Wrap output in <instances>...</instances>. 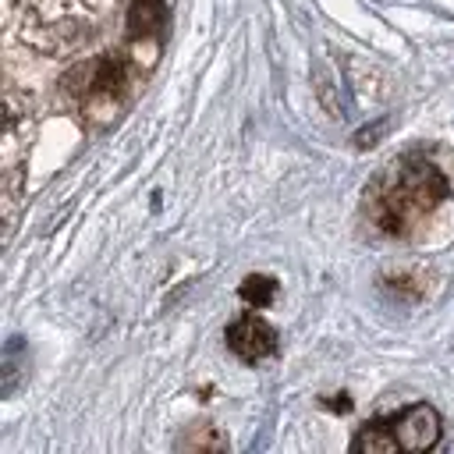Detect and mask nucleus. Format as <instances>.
I'll return each mask as SVG.
<instances>
[{
	"mask_svg": "<svg viewBox=\"0 0 454 454\" xmlns=\"http://www.w3.org/2000/svg\"><path fill=\"white\" fill-rule=\"evenodd\" d=\"M447 195L450 181L443 177V170H436L422 153H408L372 181V188L365 192V213L383 234L404 238Z\"/></svg>",
	"mask_w": 454,
	"mask_h": 454,
	"instance_id": "nucleus-1",
	"label": "nucleus"
},
{
	"mask_svg": "<svg viewBox=\"0 0 454 454\" xmlns=\"http://www.w3.org/2000/svg\"><path fill=\"white\" fill-rule=\"evenodd\" d=\"M390 433L401 450H429L440 443V415L433 404H408L390 419Z\"/></svg>",
	"mask_w": 454,
	"mask_h": 454,
	"instance_id": "nucleus-2",
	"label": "nucleus"
},
{
	"mask_svg": "<svg viewBox=\"0 0 454 454\" xmlns=\"http://www.w3.org/2000/svg\"><path fill=\"white\" fill-rule=\"evenodd\" d=\"M223 337H227V348H231L238 358H245V362H259V358H266V355L277 351V330H273L262 316H255V312L238 316V319L227 326Z\"/></svg>",
	"mask_w": 454,
	"mask_h": 454,
	"instance_id": "nucleus-3",
	"label": "nucleus"
},
{
	"mask_svg": "<svg viewBox=\"0 0 454 454\" xmlns=\"http://www.w3.org/2000/svg\"><path fill=\"white\" fill-rule=\"evenodd\" d=\"M167 32V4L163 0H131L128 7V35L131 43H160Z\"/></svg>",
	"mask_w": 454,
	"mask_h": 454,
	"instance_id": "nucleus-4",
	"label": "nucleus"
},
{
	"mask_svg": "<svg viewBox=\"0 0 454 454\" xmlns=\"http://www.w3.org/2000/svg\"><path fill=\"white\" fill-rule=\"evenodd\" d=\"M128 85V67L121 57H103L89 67V78H85V96L89 99H114L121 89Z\"/></svg>",
	"mask_w": 454,
	"mask_h": 454,
	"instance_id": "nucleus-5",
	"label": "nucleus"
},
{
	"mask_svg": "<svg viewBox=\"0 0 454 454\" xmlns=\"http://www.w3.org/2000/svg\"><path fill=\"white\" fill-rule=\"evenodd\" d=\"M351 450H358V454H387V450H397V440H394V433H390V419H380V422H369V426H362L358 433H355V440H351Z\"/></svg>",
	"mask_w": 454,
	"mask_h": 454,
	"instance_id": "nucleus-6",
	"label": "nucleus"
},
{
	"mask_svg": "<svg viewBox=\"0 0 454 454\" xmlns=\"http://www.w3.org/2000/svg\"><path fill=\"white\" fill-rule=\"evenodd\" d=\"M238 294H241L248 305L266 309V305L277 298V280H273V277H262V273H252V277H245V280H241Z\"/></svg>",
	"mask_w": 454,
	"mask_h": 454,
	"instance_id": "nucleus-7",
	"label": "nucleus"
},
{
	"mask_svg": "<svg viewBox=\"0 0 454 454\" xmlns=\"http://www.w3.org/2000/svg\"><path fill=\"white\" fill-rule=\"evenodd\" d=\"M181 447L184 450L188 447H213V450H220V447H227V440L220 433H213V426H192V433L181 440Z\"/></svg>",
	"mask_w": 454,
	"mask_h": 454,
	"instance_id": "nucleus-8",
	"label": "nucleus"
}]
</instances>
